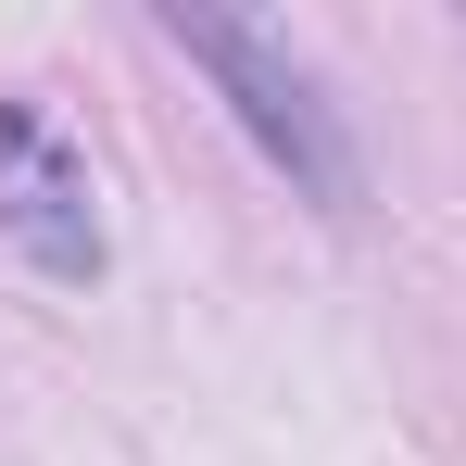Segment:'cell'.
Here are the masks:
<instances>
[{"mask_svg":"<svg viewBox=\"0 0 466 466\" xmlns=\"http://www.w3.org/2000/svg\"><path fill=\"white\" fill-rule=\"evenodd\" d=\"M0 239L38 278H101V215H88V152L38 114L0 101Z\"/></svg>","mask_w":466,"mask_h":466,"instance_id":"7a4b0ae2","label":"cell"},{"mask_svg":"<svg viewBox=\"0 0 466 466\" xmlns=\"http://www.w3.org/2000/svg\"><path fill=\"white\" fill-rule=\"evenodd\" d=\"M164 38H177V51H189L215 88H228V114L252 127V152L278 164L315 215H353V202H366V164H353V139H340V114H328L315 64L278 38V25L215 13V0H164Z\"/></svg>","mask_w":466,"mask_h":466,"instance_id":"6da1fadb","label":"cell"}]
</instances>
